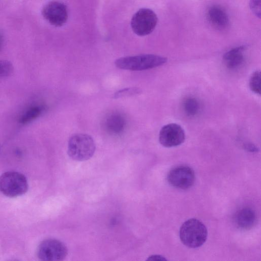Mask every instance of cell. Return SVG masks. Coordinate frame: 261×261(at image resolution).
Returning a JSON list of instances; mask_svg holds the SVG:
<instances>
[{"mask_svg": "<svg viewBox=\"0 0 261 261\" xmlns=\"http://www.w3.org/2000/svg\"><path fill=\"white\" fill-rule=\"evenodd\" d=\"M261 0H250L249 7L251 12L257 17H260Z\"/></svg>", "mask_w": 261, "mask_h": 261, "instance_id": "cell-19", "label": "cell"}, {"mask_svg": "<svg viewBox=\"0 0 261 261\" xmlns=\"http://www.w3.org/2000/svg\"><path fill=\"white\" fill-rule=\"evenodd\" d=\"M245 46L236 47L227 51L223 56V61L226 66L230 69H236L244 63Z\"/></svg>", "mask_w": 261, "mask_h": 261, "instance_id": "cell-12", "label": "cell"}, {"mask_svg": "<svg viewBox=\"0 0 261 261\" xmlns=\"http://www.w3.org/2000/svg\"><path fill=\"white\" fill-rule=\"evenodd\" d=\"M207 236L206 227L198 219L192 218L185 221L179 230V238L186 246L195 248L201 246Z\"/></svg>", "mask_w": 261, "mask_h": 261, "instance_id": "cell-2", "label": "cell"}, {"mask_svg": "<svg viewBox=\"0 0 261 261\" xmlns=\"http://www.w3.org/2000/svg\"><path fill=\"white\" fill-rule=\"evenodd\" d=\"M260 72L254 71L251 75L249 81V87L251 90L257 94H260Z\"/></svg>", "mask_w": 261, "mask_h": 261, "instance_id": "cell-16", "label": "cell"}, {"mask_svg": "<svg viewBox=\"0 0 261 261\" xmlns=\"http://www.w3.org/2000/svg\"><path fill=\"white\" fill-rule=\"evenodd\" d=\"M183 109L187 115L193 117L197 115L200 109L199 101L194 97H188L184 101Z\"/></svg>", "mask_w": 261, "mask_h": 261, "instance_id": "cell-15", "label": "cell"}, {"mask_svg": "<svg viewBox=\"0 0 261 261\" xmlns=\"http://www.w3.org/2000/svg\"><path fill=\"white\" fill-rule=\"evenodd\" d=\"M28 189L25 176L18 172L8 171L0 176V192L9 197H16L25 194Z\"/></svg>", "mask_w": 261, "mask_h": 261, "instance_id": "cell-4", "label": "cell"}, {"mask_svg": "<svg viewBox=\"0 0 261 261\" xmlns=\"http://www.w3.org/2000/svg\"><path fill=\"white\" fill-rule=\"evenodd\" d=\"M3 45V36L1 34V33H0V50L2 48Z\"/></svg>", "mask_w": 261, "mask_h": 261, "instance_id": "cell-22", "label": "cell"}, {"mask_svg": "<svg viewBox=\"0 0 261 261\" xmlns=\"http://www.w3.org/2000/svg\"><path fill=\"white\" fill-rule=\"evenodd\" d=\"M96 146L92 137L85 134H75L68 141L67 153L73 160L84 161L94 154Z\"/></svg>", "mask_w": 261, "mask_h": 261, "instance_id": "cell-3", "label": "cell"}, {"mask_svg": "<svg viewBox=\"0 0 261 261\" xmlns=\"http://www.w3.org/2000/svg\"><path fill=\"white\" fill-rule=\"evenodd\" d=\"M195 180L194 170L186 165L172 168L167 175L169 184L174 188L186 190L193 186Z\"/></svg>", "mask_w": 261, "mask_h": 261, "instance_id": "cell-7", "label": "cell"}, {"mask_svg": "<svg viewBox=\"0 0 261 261\" xmlns=\"http://www.w3.org/2000/svg\"><path fill=\"white\" fill-rule=\"evenodd\" d=\"M44 110L42 105H34L28 108L19 117V122L27 124L39 117Z\"/></svg>", "mask_w": 261, "mask_h": 261, "instance_id": "cell-14", "label": "cell"}, {"mask_svg": "<svg viewBox=\"0 0 261 261\" xmlns=\"http://www.w3.org/2000/svg\"><path fill=\"white\" fill-rule=\"evenodd\" d=\"M157 22V16L152 10L142 8L133 15L130 24L136 34L144 36L150 34L154 30Z\"/></svg>", "mask_w": 261, "mask_h": 261, "instance_id": "cell-5", "label": "cell"}, {"mask_svg": "<svg viewBox=\"0 0 261 261\" xmlns=\"http://www.w3.org/2000/svg\"><path fill=\"white\" fill-rule=\"evenodd\" d=\"M233 221L236 225L242 229L251 228L256 221L255 211L250 207H244L238 210L234 215Z\"/></svg>", "mask_w": 261, "mask_h": 261, "instance_id": "cell-10", "label": "cell"}, {"mask_svg": "<svg viewBox=\"0 0 261 261\" xmlns=\"http://www.w3.org/2000/svg\"><path fill=\"white\" fill-rule=\"evenodd\" d=\"M126 120L120 113L114 112L109 114L104 121L105 129L112 135H119L126 126Z\"/></svg>", "mask_w": 261, "mask_h": 261, "instance_id": "cell-11", "label": "cell"}, {"mask_svg": "<svg viewBox=\"0 0 261 261\" xmlns=\"http://www.w3.org/2000/svg\"><path fill=\"white\" fill-rule=\"evenodd\" d=\"M185 140V133L181 126L169 123L162 127L159 134V142L166 147H172L181 144Z\"/></svg>", "mask_w": 261, "mask_h": 261, "instance_id": "cell-9", "label": "cell"}, {"mask_svg": "<svg viewBox=\"0 0 261 261\" xmlns=\"http://www.w3.org/2000/svg\"><path fill=\"white\" fill-rule=\"evenodd\" d=\"M166 58L152 54H144L120 58L115 61L117 67L131 71L153 68L165 64Z\"/></svg>", "mask_w": 261, "mask_h": 261, "instance_id": "cell-1", "label": "cell"}, {"mask_svg": "<svg viewBox=\"0 0 261 261\" xmlns=\"http://www.w3.org/2000/svg\"><path fill=\"white\" fill-rule=\"evenodd\" d=\"M207 17L211 23L219 29L226 28L229 23L226 13L222 8L217 6L210 8L207 12Z\"/></svg>", "mask_w": 261, "mask_h": 261, "instance_id": "cell-13", "label": "cell"}, {"mask_svg": "<svg viewBox=\"0 0 261 261\" xmlns=\"http://www.w3.org/2000/svg\"><path fill=\"white\" fill-rule=\"evenodd\" d=\"M42 15L50 24L55 27L64 25L68 19L66 6L59 1H51L43 7Z\"/></svg>", "mask_w": 261, "mask_h": 261, "instance_id": "cell-8", "label": "cell"}, {"mask_svg": "<svg viewBox=\"0 0 261 261\" xmlns=\"http://www.w3.org/2000/svg\"><path fill=\"white\" fill-rule=\"evenodd\" d=\"M37 254L38 257L42 260H62L67 256V248L62 242L54 239H48L39 244Z\"/></svg>", "mask_w": 261, "mask_h": 261, "instance_id": "cell-6", "label": "cell"}, {"mask_svg": "<svg viewBox=\"0 0 261 261\" xmlns=\"http://www.w3.org/2000/svg\"><path fill=\"white\" fill-rule=\"evenodd\" d=\"M244 148L246 150L252 152H257L258 150V148L255 145L249 143L244 144Z\"/></svg>", "mask_w": 261, "mask_h": 261, "instance_id": "cell-20", "label": "cell"}, {"mask_svg": "<svg viewBox=\"0 0 261 261\" xmlns=\"http://www.w3.org/2000/svg\"><path fill=\"white\" fill-rule=\"evenodd\" d=\"M140 92V90L138 88H126L115 92L113 97L116 99L125 96H133Z\"/></svg>", "mask_w": 261, "mask_h": 261, "instance_id": "cell-18", "label": "cell"}, {"mask_svg": "<svg viewBox=\"0 0 261 261\" xmlns=\"http://www.w3.org/2000/svg\"><path fill=\"white\" fill-rule=\"evenodd\" d=\"M13 66L11 62L8 60H0V78L10 75L13 71Z\"/></svg>", "mask_w": 261, "mask_h": 261, "instance_id": "cell-17", "label": "cell"}, {"mask_svg": "<svg viewBox=\"0 0 261 261\" xmlns=\"http://www.w3.org/2000/svg\"><path fill=\"white\" fill-rule=\"evenodd\" d=\"M147 260H167L164 256L160 255H152L148 257Z\"/></svg>", "mask_w": 261, "mask_h": 261, "instance_id": "cell-21", "label": "cell"}]
</instances>
